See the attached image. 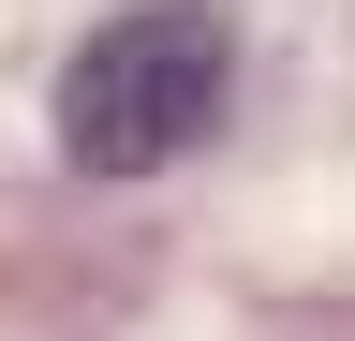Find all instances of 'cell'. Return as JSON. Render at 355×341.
Segmentation results:
<instances>
[{
    "mask_svg": "<svg viewBox=\"0 0 355 341\" xmlns=\"http://www.w3.org/2000/svg\"><path fill=\"white\" fill-rule=\"evenodd\" d=\"M222 104H237V30L207 0H133V15H104L60 60V163H89V178H163L178 149L222 134Z\"/></svg>",
    "mask_w": 355,
    "mask_h": 341,
    "instance_id": "6da1fadb",
    "label": "cell"
}]
</instances>
